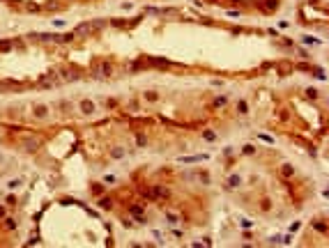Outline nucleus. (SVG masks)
<instances>
[{
  "instance_id": "f257e3e1",
  "label": "nucleus",
  "mask_w": 329,
  "mask_h": 248,
  "mask_svg": "<svg viewBox=\"0 0 329 248\" xmlns=\"http://www.w3.org/2000/svg\"><path fill=\"white\" fill-rule=\"evenodd\" d=\"M113 74V64L110 62H101L99 64V69H95V76L99 78V76H110Z\"/></svg>"
},
{
  "instance_id": "f03ea898",
  "label": "nucleus",
  "mask_w": 329,
  "mask_h": 248,
  "mask_svg": "<svg viewBox=\"0 0 329 248\" xmlns=\"http://www.w3.org/2000/svg\"><path fill=\"white\" fill-rule=\"evenodd\" d=\"M81 110H83V113H87V115H90V113H92V110H95V103H92V101H90V99H83V101H81Z\"/></svg>"
},
{
  "instance_id": "7ed1b4c3",
  "label": "nucleus",
  "mask_w": 329,
  "mask_h": 248,
  "mask_svg": "<svg viewBox=\"0 0 329 248\" xmlns=\"http://www.w3.org/2000/svg\"><path fill=\"white\" fill-rule=\"evenodd\" d=\"M205 158H207V156H182L180 158V163H198V161H205Z\"/></svg>"
},
{
  "instance_id": "20e7f679",
  "label": "nucleus",
  "mask_w": 329,
  "mask_h": 248,
  "mask_svg": "<svg viewBox=\"0 0 329 248\" xmlns=\"http://www.w3.org/2000/svg\"><path fill=\"white\" fill-rule=\"evenodd\" d=\"M32 113H35V117H46L49 115V108H46V106H35Z\"/></svg>"
},
{
  "instance_id": "39448f33",
  "label": "nucleus",
  "mask_w": 329,
  "mask_h": 248,
  "mask_svg": "<svg viewBox=\"0 0 329 248\" xmlns=\"http://www.w3.org/2000/svg\"><path fill=\"white\" fill-rule=\"evenodd\" d=\"M26 149H28V152H37V149H39V138H37V140H28V143H26Z\"/></svg>"
},
{
  "instance_id": "423d86ee",
  "label": "nucleus",
  "mask_w": 329,
  "mask_h": 248,
  "mask_svg": "<svg viewBox=\"0 0 329 248\" xmlns=\"http://www.w3.org/2000/svg\"><path fill=\"white\" fill-rule=\"evenodd\" d=\"M228 184H230V186H239V184H242V177H239V175H233L230 179H228Z\"/></svg>"
},
{
  "instance_id": "0eeeda50",
  "label": "nucleus",
  "mask_w": 329,
  "mask_h": 248,
  "mask_svg": "<svg viewBox=\"0 0 329 248\" xmlns=\"http://www.w3.org/2000/svg\"><path fill=\"white\" fill-rule=\"evenodd\" d=\"M110 204H113V200H110V198H101V200H99V207H104V209H108Z\"/></svg>"
},
{
  "instance_id": "6e6552de",
  "label": "nucleus",
  "mask_w": 329,
  "mask_h": 248,
  "mask_svg": "<svg viewBox=\"0 0 329 248\" xmlns=\"http://www.w3.org/2000/svg\"><path fill=\"white\" fill-rule=\"evenodd\" d=\"M5 227H7V230H14V227H16V221H14V218H5Z\"/></svg>"
},
{
  "instance_id": "1a4fd4ad",
  "label": "nucleus",
  "mask_w": 329,
  "mask_h": 248,
  "mask_svg": "<svg viewBox=\"0 0 329 248\" xmlns=\"http://www.w3.org/2000/svg\"><path fill=\"white\" fill-rule=\"evenodd\" d=\"M313 227L318 230V232H327V225H325V223H313Z\"/></svg>"
},
{
  "instance_id": "9d476101",
  "label": "nucleus",
  "mask_w": 329,
  "mask_h": 248,
  "mask_svg": "<svg viewBox=\"0 0 329 248\" xmlns=\"http://www.w3.org/2000/svg\"><path fill=\"white\" fill-rule=\"evenodd\" d=\"M237 110H239L242 115H244V113H249V110H246V101H239V103H237Z\"/></svg>"
},
{
  "instance_id": "9b49d317",
  "label": "nucleus",
  "mask_w": 329,
  "mask_h": 248,
  "mask_svg": "<svg viewBox=\"0 0 329 248\" xmlns=\"http://www.w3.org/2000/svg\"><path fill=\"white\" fill-rule=\"evenodd\" d=\"M21 186V179H12L9 181V188H19Z\"/></svg>"
},
{
  "instance_id": "f8f14e48",
  "label": "nucleus",
  "mask_w": 329,
  "mask_h": 248,
  "mask_svg": "<svg viewBox=\"0 0 329 248\" xmlns=\"http://www.w3.org/2000/svg\"><path fill=\"white\" fill-rule=\"evenodd\" d=\"M131 211H134L136 216H140V214H143V207H131Z\"/></svg>"
},
{
  "instance_id": "ddd939ff",
  "label": "nucleus",
  "mask_w": 329,
  "mask_h": 248,
  "mask_svg": "<svg viewBox=\"0 0 329 248\" xmlns=\"http://www.w3.org/2000/svg\"><path fill=\"white\" fill-rule=\"evenodd\" d=\"M283 175H288V177L292 175V168H290V165H283Z\"/></svg>"
},
{
  "instance_id": "4468645a",
  "label": "nucleus",
  "mask_w": 329,
  "mask_h": 248,
  "mask_svg": "<svg viewBox=\"0 0 329 248\" xmlns=\"http://www.w3.org/2000/svg\"><path fill=\"white\" fill-rule=\"evenodd\" d=\"M223 103H226V97H219V99L214 101V106H223Z\"/></svg>"
},
{
  "instance_id": "2eb2a0df",
  "label": "nucleus",
  "mask_w": 329,
  "mask_h": 248,
  "mask_svg": "<svg viewBox=\"0 0 329 248\" xmlns=\"http://www.w3.org/2000/svg\"><path fill=\"white\" fill-rule=\"evenodd\" d=\"M122 154H125V152H122V149H113V156H115V158H120Z\"/></svg>"
},
{
  "instance_id": "dca6fc26",
  "label": "nucleus",
  "mask_w": 329,
  "mask_h": 248,
  "mask_svg": "<svg viewBox=\"0 0 329 248\" xmlns=\"http://www.w3.org/2000/svg\"><path fill=\"white\" fill-rule=\"evenodd\" d=\"M279 5V0H267V7H276Z\"/></svg>"
},
{
  "instance_id": "f3484780",
  "label": "nucleus",
  "mask_w": 329,
  "mask_h": 248,
  "mask_svg": "<svg viewBox=\"0 0 329 248\" xmlns=\"http://www.w3.org/2000/svg\"><path fill=\"white\" fill-rule=\"evenodd\" d=\"M5 216V207H0V218H2Z\"/></svg>"
}]
</instances>
